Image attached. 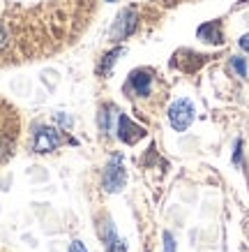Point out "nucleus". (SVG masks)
<instances>
[{
	"label": "nucleus",
	"mask_w": 249,
	"mask_h": 252,
	"mask_svg": "<svg viewBox=\"0 0 249 252\" xmlns=\"http://www.w3.org/2000/svg\"><path fill=\"white\" fill-rule=\"evenodd\" d=\"M104 241H106V250L109 252H127V245L120 241V236L115 234V227L111 224V220L106 222L104 227Z\"/></svg>",
	"instance_id": "6e6552de"
},
{
	"label": "nucleus",
	"mask_w": 249,
	"mask_h": 252,
	"mask_svg": "<svg viewBox=\"0 0 249 252\" xmlns=\"http://www.w3.org/2000/svg\"><path fill=\"white\" fill-rule=\"evenodd\" d=\"M164 252H175V241L168 231L164 234Z\"/></svg>",
	"instance_id": "f8f14e48"
},
{
	"label": "nucleus",
	"mask_w": 249,
	"mask_h": 252,
	"mask_svg": "<svg viewBox=\"0 0 249 252\" xmlns=\"http://www.w3.org/2000/svg\"><path fill=\"white\" fill-rule=\"evenodd\" d=\"M67 252H88V250H85V245H83L81 241H72Z\"/></svg>",
	"instance_id": "ddd939ff"
},
{
	"label": "nucleus",
	"mask_w": 249,
	"mask_h": 252,
	"mask_svg": "<svg viewBox=\"0 0 249 252\" xmlns=\"http://www.w3.org/2000/svg\"><path fill=\"white\" fill-rule=\"evenodd\" d=\"M118 137H120V141L132 146V144H136L138 139L145 137V130L141 125H136L127 114H120V118H118Z\"/></svg>",
	"instance_id": "423d86ee"
},
{
	"label": "nucleus",
	"mask_w": 249,
	"mask_h": 252,
	"mask_svg": "<svg viewBox=\"0 0 249 252\" xmlns=\"http://www.w3.org/2000/svg\"><path fill=\"white\" fill-rule=\"evenodd\" d=\"M109 2H113V0H109Z\"/></svg>",
	"instance_id": "dca6fc26"
},
{
	"label": "nucleus",
	"mask_w": 249,
	"mask_h": 252,
	"mask_svg": "<svg viewBox=\"0 0 249 252\" xmlns=\"http://www.w3.org/2000/svg\"><path fill=\"white\" fill-rule=\"evenodd\" d=\"M231 65H233V69L240 74V77H247V63H245V58L233 56V58H231Z\"/></svg>",
	"instance_id": "9d476101"
},
{
	"label": "nucleus",
	"mask_w": 249,
	"mask_h": 252,
	"mask_svg": "<svg viewBox=\"0 0 249 252\" xmlns=\"http://www.w3.org/2000/svg\"><path fill=\"white\" fill-rule=\"evenodd\" d=\"M240 49L249 54V35H242V37H240Z\"/></svg>",
	"instance_id": "2eb2a0df"
},
{
	"label": "nucleus",
	"mask_w": 249,
	"mask_h": 252,
	"mask_svg": "<svg viewBox=\"0 0 249 252\" xmlns=\"http://www.w3.org/2000/svg\"><path fill=\"white\" fill-rule=\"evenodd\" d=\"M194 121V104L189 99H175L168 107V123L175 132H185Z\"/></svg>",
	"instance_id": "7ed1b4c3"
},
{
	"label": "nucleus",
	"mask_w": 249,
	"mask_h": 252,
	"mask_svg": "<svg viewBox=\"0 0 249 252\" xmlns=\"http://www.w3.org/2000/svg\"><path fill=\"white\" fill-rule=\"evenodd\" d=\"M127 181V171H125V160L120 153H113L111 160L104 167V190L106 192H120Z\"/></svg>",
	"instance_id": "f257e3e1"
},
{
	"label": "nucleus",
	"mask_w": 249,
	"mask_h": 252,
	"mask_svg": "<svg viewBox=\"0 0 249 252\" xmlns=\"http://www.w3.org/2000/svg\"><path fill=\"white\" fill-rule=\"evenodd\" d=\"M196 35H198V39H203L208 44H221V42H224L219 21H208V23H203V26H198Z\"/></svg>",
	"instance_id": "0eeeda50"
},
{
	"label": "nucleus",
	"mask_w": 249,
	"mask_h": 252,
	"mask_svg": "<svg viewBox=\"0 0 249 252\" xmlns=\"http://www.w3.org/2000/svg\"><path fill=\"white\" fill-rule=\"evenodd\" d=\"M240 155H242V141L238 139V141H235V153H233V162H235V164H240Z\"/></svg>",
	"instance_id": "4468645a"
},
{
	"label": "nucleus",
	"mask_w": 249,
	"mask_h": 252,
	"mask_svg": "<svg viewBox=\"0 0 249 252\" xmlns=\"http://www.w3.org/2000/svg\"><path fill=\"white\" fill-rule=\"evenodd\" d=\"M136 23H138V16H136V12L132 7L125 9V12H120L118 21H115L113 28H111V39H113V42L127 39L129 35L136 31Z\"/></svg>",
	"instance_id": "20e7f679"
},
{
	"label": "nucleus",
	"mask_w": 249,
	"mask_h": 252,
	"mask_svg": "<svg viewBox=\"0 0 249 252\" xmlns=\"http://www.w3.org/2000/svg\"><path fill=\"white\" fill-rule=\"evenodd\" d=\"M60 144H62L60 132L55 130V127H51V125H39L37 130H35V134H32V151L39 155L51 153Z\"/></svg>",
	"instance_id": "f03ea898"
},
{
	"label": "nucleus",
	"mask_w": 249,
	"mask_h": 252,
	"mask_svg": "<svg viewBox=\"0 0 249 252\" xmlns=\"http://www.w3.org/2000/svg\"><path fill=\"white\" fill-rule=\"evenodd\" d=\"M109 125H111V116L106 114V111H102V114H99V130L109 132Z\"/></svg>",
	"instance_id": "9b49d317"
},
{
	"label": "nucleus",
	"mask_w": 249,
	"mask_h": 252,
	"mask_svg": "<svg viewBox=\"0 0 249 252\" xmlns=\"http://www.w3.org/2000/svg\"><path fill=\"white\" fill-rule=\"evenodd\" d=\"M118 56H122V49H120V46H118V49H113V51H109V54H106L104 58H102V63H99V74H102V77L111 72L113 63L118 61Z\"/></svg>",
	"instance_id": "1a4fd4ad"
},
{
	"label": "nucleus",
	"mask_w": 249,
	"mask_h": 252,
	"mask_svg": "<svg viewBox=\"0 0 249 252\" xmlns=\"http://www.w3.org/2000/svg\"><path fill=\"white\" fill-rule=\"evenodd\" d=\"M152 88V72L150 69H134L127 79V91L136 97H148Z\"/></svg>",
	"instance_id": "39448f33"
}]
</instances>
